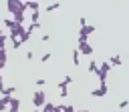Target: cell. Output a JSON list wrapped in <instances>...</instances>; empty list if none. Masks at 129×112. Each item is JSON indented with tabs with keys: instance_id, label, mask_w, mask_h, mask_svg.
Segmentation results:
<instances>
[{
	"instance_id": "obj_1",
	"label": "cell",
	"mask_w": 129,
	"mask_h": 112,
	"mask_svg": "<svg viewBox=\"0 0 129 112\" xmlns=\"http://www.w3.org/2000/svg\"><path fill=\"white\" fill-rule=\"evenodd\" d=\"M6 6H8L10 16H16L18 12H24L26 10V4L24 2H18V0H6Z\"/></svg>"
},
{
	"instance_id": "obj_2",
	"label": "cell",
	"mask_w": 129,
	"mask_h": 112,
	"mask_svg": "<svg viewBox=\"0 0 129 112\" xmlns=\"http://www.w3.org/2000/svg\"><path fill=\"white\" fill-rule=\"evenodd\" d=\"M46 104V92L44 90H34L32 92V106L34 108H42Z\"/></svg>"
},
{
	"instance_id": "obj_3",
	"label": "cell",
	"mask_w": 129,
	"mask_h": 112,
	"mask_svg": "<svg viewBox=\"0 0 129 112\" xmlns=\"http://www.w3.org/2000/svg\"><path fill=\"white\" fill-rule=\"evenodd\" d=\"M107 92H109V88H107V82H101V84H99V88L91 90V96H93V98H101V96H105Z\"/></svg>"
},
{
	"instance_id": "obj_4",
	"label": "cell",
	"mask_w": 129,
	"mask_h": 112,
	"mask_svg": "<svg viewBox=\"0 0 129 112\" xmlns=\"http://www.w3.org/2000/svg\"><path fill=\"white\" fill-rule=\"evenodd\" d=\"M77 48H79V52H81L83 56H91V54H93V46H91L89 42H85V44H79Z\"/></svg>"
},
{
	"instance_id": "obj_5",
	"label": "cell",
	"mask_w": 129,
	"mask_h": 112,
	"mask_svg": "<svg viewBox=\"0 0 129 112\" xmlns=\"http://www.w3.org/2000/svg\"><path fill=\"white\" fill-rule=\"evenodd\" d=\"M24 4H26V10H30V12H38V8H40L36 0H26Z\"/></svg>"
},
{
	"instance_id": "obj_6",
	"label": "cell",
	"mask_w": 129,
	"mask_h": 112,
	"mask_svg": "<svg viewBox=\"0 0 129 112\" xmlns=\"http://www.w3.org/2000/svg\"><path fill=\"white\" fill-rule=\"evenodd\" d=\"M95 30H97V28H95V26H91V24H83V26H81V30H79V32H83V34H87V36H91V34H93V32H95Z\"/></svg>"
},
{
	"instance_id": "obj_7",
	"label": "cell",
	"mask_w": 129,
	"mask_h": 112,
	"mask_svg": "<svg viewBox=\"0 0 129 112\" xmlns=\"http://www.w3.org/2000/svg\"><path fill=\"white\" fill-rule=\"evenodd\" d=\"M111 68H113V66H111V64H109V60H107V62H103V64L99 66V70H97V72H103V74H109V72H111Z\"/></svg>"
},
{
	"instance_id": "obj_8",
	"label": "cell",
	"mask_w": 129,
	"mask_h": 112,
	"mask_svg": "<svg viewBox=\"0 0 129 112\" xmlns=\"http://www.w3.org/2000/svg\"><path fill=\"white\" fill-rule=\"evenodd\" d=\"M8 104H10V96H0V112H4Z\"/></svg>"
},
{
	"instance_id": "obj_9",
	"label": "cell",
	"mask_w": 129,
	"mask_h": 112,
	"mask_svg": "<svg viewBox=\"0 0 129 112\" xmlns=\"http://www.w3.org/2000/svg\"><path fill=\"white\" fill-rule=\"evenodd\" d=\"M121 62H123V60H121V56H119V54H115V56H111V58H109V64H111V66H121Z\"/></svg>"
},
{
	"instance_id": "obj_10",
	"label": "cell",
	"mask_w": 129,
	"mask_h": 112,
	"mask_svg": "<svg viewBox=\"0 0 129 112\" xmlns=\"http://www.w3.org/2000/svg\"><path fill=\"white\" fill-rule=\"evenodd\" d=\"M79 56H81V52H79V48H75V50H73V64H75V66L81 64V58H79Z\"/></svg>"
},
{
	"instance_id": "obj_11",
	"label": "cell",
	"mask_w": 129,
	"mask_h": 112,
	"mask_svg": "<svg viewBox=\"0 0 129 112\" xmlns=\"http://www.w3.org/2000/svg\"><path fill=\"white\" fill-rule=\"evenodd\" d=\"M56 110V104H52V102H46L44 106H42V110L40 112H54Z\"/></svg>"
},
{
	"instance_id": "obj_12",
	"label": "cell",
	"mask_w": 129,
	"mask_h": 112,
	"mask_svg": "<svg viewBox=\"0 0 129 112\" xmlns=\"http://www.w3.org/2000/svg\"><path fill=\"white\" fill-rule=\"evenodd\" d=\"M2 24H4V26H6V28H8V30H12V28H14V26H16V20H14V18H6V20H4V22H2Z\"/></svg>"
},
{
	"instance_id": "obj_13",
	"label": "cell",
	"mask_w": 129,
	"mask_h": 112,
	"mask_svg": "<svg viewBox=\"0 0 129 112\" xmlns=\"http://www.w3.org/2000/svg\"><path fill=\"white\" fill-rule=\"evenodd\" d=\"M16 92V86H6L4 90H2V96H12Z\"/></svg>"
},
{
	"instance_id": "obj_14",
	"label": "cell",
	"mask_w": 129,
	"mask_h": 112,
	"mask_svg": "<svg viewBox=\"0 0 129 112\" xmlns=\"http://www.w3.org/2000/svg\"><path fill=\"white\" fill-rule=\"evenodd\" d=\"M97 70H99L97 62H95V60H91V62H89V72H91V74H97Z\"/></svg>"
},
{
	"instance_id": "obj_15",
	"label": "cell",
	"mask_w": 129,
	"mask_h": 112,
	"mask_svg": "<svg viewBox=\"0 0 129 112\" xmlns=\"http://www.w3.org/2000/svg\"><path fill=\"white\" fill-rule=\"evenodd\" d=\"M56 8H60V4H58V2H52V4H48V6H46V12H54Z\"/></svg>"
},
{
	"instance_id": "obj_16",
	"label": "cell",
	"mask_w": 129,
	"mask_h": 112,
	"mask_svg": "<svg viewBox=\"0 0 129 112\" xmlns=\"http://www.w3.org/2000/svg\"><path fill=\"white\" fill-rule=\"evenodd\" d=\"M85 42H89V36L83 34V32H79V44H85Z\"/></svg>"
},
{
	"instance_id": "obj_17",
	"label": "cell",
	"mask_w": 129,
	"mask_h": 112,
	"mask_svg": "<svg viewBox=\"0 0 129 112\" xmlns=\"http://www.w3.org/2000/svg\"><path fill=\"white\" fill-rule=\"evenodd\" d=\"M20 46H22V40H20V38H16V40H12V48H14V50H18Z\"/></svg>"
},
{
	"instance_id": "obj_18",
	"label": "cell",
	"mask_w": 129,
	"mask_h": 112,
	"mask_svg": "<svg viewBox=\"0 0 129 112\" xmlns=\"http://www.w3.org/2000/svg\"><path fill=\"white\" fill-rule=\"evenodd\" d=\"M58 94H60L62 98H67V96H69V88H67V86H64V88H58Z\"/></svg>"
},
{
	"instance_id": "obj_19",
	"label": "cell",
	"mask_w": 129,
	"mask_h": 112,
	"mask_svg": "<svg viewBox=\"0 0 129 112\" xmlns=\"http://www.w3.org/2000/svg\"><path fill=\"white\" fill-rule=\"evenodd\" d=\"M50 56H52L50 52H46V54H42V56H40V62H48V60H50Z\"/></svg>"
},
{
	"instance_id": "obj_20",
	"label": "cell",
	"mask_w": 129,
	"mask_h": 112,
	"mask_svg": "<svg viewBox=\"0 0 129 112\" xmlns=\"http://www.w3.org/2000/svg\"><path fill=\"white\" fill-rule=\"evenodd\" d=\"M129 106V100H121L119 102V110H123V108H127Z\"/></svg>"
},
{
	"instance_id": "obj_21",
	"label": "cell",
	"mask_w": 129,
	"mask_h": 112,
	"mask_svg": "<svg viewBox=\"0 0 129 112\" xmlns=\"http://www.w3.org/2000/svg\"><path fill=\"white\" fill-rule=\"evenodd\" d=\"M0 62H6V50L0 48Z\"/></svg>"
},
{
	"instance_id": "obj_22",
	"label": "cell",
	"mask_w": 129,
	"mask_h": 112,
	"mask_svg": "<svg viewBox=\"0 0 129 112\" xmlns=\"http://www.w3.org/2000/svg\"><path fill=\"white\" fill-rule=\"evenodd\" d=\"M64 112H77L73 104H64Z\"/></svg>"
},
{
	"instance_id": "obj_23",
	"label": "cell",
	"mask_w": 129,
	"mask_h": 112,
	"mask_svg": "<svg viewBox=\"0 0 129 112\" xmlns=\"http://www.w3.org/2000/svg\"><path fill=\"white\" fill-rule=\"evenodd\" d=\"M38 16H40L38 12H32V16H30V18H32V24H36V22H38Z\"/></svg>"
},
{
	"instance_id": "obj_24",
	"label": "cell",
	"mask_w": 129,
	"mask_h": 112,
	"mask_svg": "<svg viewBox=\"0 0 129 112\" xmlns=\"http://www.w3.org/2000/svg\"><path fill=\"white\" fill-rule=\"evenodd\" d=\"M62 82H64V84H71V82H73V76H71V74H64V80H62Z\"/></svg>"
},
{
	"instance_id": "obj_25",
	"label": "cell",
	"mask_w": 129,
	"mask_h": 112,
	"mask_svg": "<svg viewBox=\"0 0 129 112\" xmlns=\"http://www.w3.org/2000/svg\"><path fill=\"white\" fill-rule=\"evenodd\" d=\"M44 84H46L44 78H38V80H36V86H44Z\"/></svg>"
},
{
	"instance_id": "obj_26",
	"label": "cell",
	"mask_w": 129,
	"mask_h": 112,
	"mask_svg": "<svg viewBox=\"0 0 129 112\" xmlns=\"http://www.w3.org/2000/svg\"><path fill=\"white\" fill-rule=\"evenodd\" d=\"M48 40H50V36H48V34H44V36L40 38V42H48Z\"/></svg>"
},
{
	"instance_id": "obj_27",
	"label": "cell",
	"mask_w": 129,
	"mask_h": 112,
	"mask_svg": "<svg viewBox=\"0 0 129 112\" xmlns=\"http://www.w3.org/2000/svg\"><path fill=\"white\" fill-rule=\"evenodd\" d=\"M4 88H6V86H4V80L0 78V94H2V90H4Z\"/></svg>"
},
{
	"instance_id": "obj_28",
	"label": "cell",
	"mask_w": 129,
	"mask_h": 112,
	"mask_svg": "<svg viewBox=\"0 0 129 112\" xmlns=\"http://www.w3.org/2000/svg\"><path fill=\"white\" fill-rule=\"evenodd\" d=\"M4 64H6V62H0V70H2V68H4Z\"/></svg>"
},
{
	"instance_id": "obj_29",
	"label": "cell",
	"mask_w": 129,
	"mask_h": 112,
	"mask_svg": "<svg viewBox=\"0 0 129 112\" xmlns=\"http://www.w3.org/2000/svg\"><path fill=\"white\" fill-rule=\"evenodd\" d=\"M77 112H89V110H77Z\"/></svg>"
},
{
	"instance_id": "obj_30",
	"label": "cell",
	"mask_w": 129,
	"mask_h": 112,
	"mask_svg": "<svg viewBox=\"0 0 129 112\" xmlns=\"http://www.w3.org/2000/svg\"><path fill=\"white\" fill-rule=\"evenodd\" d=\"M32 112H40V110H38V108H36V110H32Z\"/></svg>"
},
{
	"instance_id": "obj_31",
	"label": "cell",
	"mask_w": 129,
	"mask_h": 112,
	"mask_svg": "<svg viewBox=\"0 0 129 112\" xmlns=\"http://www.w3.org/2000/svg\"><path fill=\"white\" fill-rule=\"evenodd\" d=\"M18 2H26V0H18Z\"/></svg>"
},
{
	"instance_id": "obj_32",
	"label": "cell",
	"mask_w": 129,
	"mask_h": 112,
	"mask_svg": "<svg viewBox=\"0 0 129 112\" xmlns=\"http://www.w3.org/2000/svg\"><path fill=\"white\" fill-rule=\"evenodd\" d=\"M113 112H117V110H113Z\"/></svg>"
}]
</instances>
